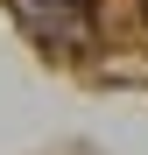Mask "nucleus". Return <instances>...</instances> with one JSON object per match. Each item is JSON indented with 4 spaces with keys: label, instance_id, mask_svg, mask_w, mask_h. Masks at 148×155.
<instances>
[{
    "label": "nucleus",
    "instance_id": "nucleus-1",
    "mask_svg": "<svg viewBox=\"0 0 148 155\" xmlns=\"http://www.w3.org/2000/svg\"><path fill=\"white\" fill-rule=\"evenodd\" d=\"M21 7H28V21H35L42 42H64V35L85 28V0H21Z\"/></svg>",
    "mask_w": 148,
    "mask_h": 155
}]
</instances>
